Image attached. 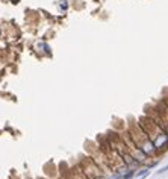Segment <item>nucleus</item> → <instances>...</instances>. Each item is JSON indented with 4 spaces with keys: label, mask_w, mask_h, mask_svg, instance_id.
I'll return each mask as SVG.
<instances>
[{
    "label": "nucleus",
    "mask_w": 168,
    "mask_h": 179,
    "mask_svg": "<svg viewBox=\"0 0 168 179\" xmlns=\"http://www.w3.org/2000/svg\"><path fill=\"white\" fill-rule=\"evenodd\" d=\"M138 124L143 127V131L147 134V137L150 138V141L153 143V146L158 149V152H162V150L168 149V135L153 119L143 117Z\"/></svg>",
    "instance_id": "1"
},
{
    "label": "nucleus",
    "mask_w": 168,
    "mask_h": 179,
    "mask_svg": "<svg viewBox=\"0 0 168 179\" xmlns=\"http://www.w3.org/2000/svg\"><path fill=\"white\" fill-rule=\"evenodd\" d=\"M129 134H130L132 143H133L141 152H143L146 156H156V155H159L158 149L153 146V143L150 141V138L147 137V134L143 131V127H141L139 124H136V132H135V131H130Z\"/></svg>",
    "instance_id": "2"
},
{
    "label": "nucleus",
    "mask_w": 168,
    "mask_h": 179,
    "mask_svg": "<svg viewBox=\"0 0 168 179\" xmlns=\"http://www.w3.org/2000/svg\"><path fill=\"white\" fill-rule=\"evenodd\" d=\"M144 175H150V169L146 167V169H141V170H135V175L136 178H141V176H144Z\"/></svg>",
    "instance_id": "3"
},
{
    "label": "nucleus",
    "mask_w": 168,
    "mask_h": 179,
    "mask_svg": "<svg viewBox=\"0 0 168 179\" xmlns=\"http://www.w3.org/2000/svg\"><path fill=\"white\" fill-rule=\"evenodd\" d=\"M167 172H168V164L165 165V167H162V169L158 170V175H164V173H167Z\"/></svg>",
    "instance_id": "4"
},
{
    "label": "nucleus",
    "mask_w": 168,
    "mask_h": 179,
    "mask_svg": "<svg viewBox=\"0 0 168 179\" xmlns=\"http://www.w3.org/2000/svg\"><path fill=\"white\" fill-rule=\"evenodd\" d=\"M164 103H165V106L168 108V97H165V99H164Z\"/></svg>",
    "instance_id": "5"
},
{
    "label": "nucleus",
    "mask_w": 168,
    "mask_h": 179,
    "mask_svg": "<svg viewBox=\"0 0 168 179\" xmlns=\"http://www.w3.org/2000/svg\"><path fill=\"white\" fill-rule=\"evenodd\" d=\"M146 178H148V175H144V176H141V178H138V179H146Z\"/></svg>",
    "instance_id": "6"
}]
</instances>
